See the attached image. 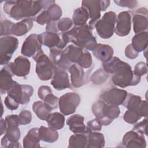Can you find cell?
Returning a JSON list of instances; mask_svg holds the SVG:
<instances>
[{
  "mask_svg": "<svg viewBox=\"0 0 148 148\" xmlns=\"http://www.w3.org/2000/svg\"><path fill=\"white\" fill-rule=\"evenodd\" d=\"M103 69L108 73L112 74L113 83L124 88L137 85L140 81V76L135 75L131 66L117 57H113L110 60L102 64Z\"/></svg>",
  "mask_w": 148,
  "mask_h": 148,
  "instance_id": "obj_1",
  "label": "cell"
},
{
  "mask_svg": "<svg viewBox=\"0 0 148 148\" xmlns=\"http://www.w3.org/2000/svg\"><path fill=\"white\" fill-rule=\"evenodd\" d=\"M3 9L8 15L16 20L34 18L43 10L42 1H6Z\"/></svg>",
  "mask_w": 148,
  "mask_h": 148,
  "instance_id": "obj_2",
  "label": "cell"
},
{
  "mask_svg": "<svg viewBox=\"0 0 148 148\" xmlns=\"http://www.w3.org/2000/svg\"><path fill=\"white\" fill-rule=\"evenodd\" d=\"M65 33L69 42L82 49L93 51L97 45V40L92 34V29L87 24L75 26Z\"/></svg>",
  "mask_w": 148,
  "mask_h": 148,
  "instance_id": "obj_3",
  "label": "cell"
},
{
  "mask_svg": "<svg viewBox=\"0 0 148 148\" xmlns=\"http://www.w3.org/2000/svg\"><path fill=\"white\" fill-rule=\"evenodd\" d=\"M6 124L5 135L1 139V146L3 147H21L18 140L20 138V125L18 116L10 114L5 119Z\"/></svg>",
  "mask_w": 148,
  "mask_h": 148,
  "instance_id": "obj_4",
  "label": "cell"
},
{
  "mask_svg": "<svg viewBox=\"0 0 148 148\" xmlns=\"http://www.w3.org/2000/svg\"><path fill=\"white\" fill-rule=\"evenodd\" d=\"M92 112L102 125H109L112 121L117 118L120 113L118 106L110 105L102 100H98L92 105Z\"/></svg>",
  "mask_w": 148,
  "mask_h": 148,
  "instance_id": "obj_5",
  "label": "cell"
},
{
  "mask_svg": "<svg viewBox=\"0 0 148 148\" xmlns=\"http://www.w3.org/2000/svg\"><path fill=\"white\" fill-rule=\"evenodd\" d=\"M117 20L116 14L112 11L105 13L94 25L96 31L100 38L109 39L114 32V27Z\"/></svg>",
  "mask_w": 148,
  "mask_h": 148,
  "instance_id": "obj_6",
  "label": "cell"
},
{
  "mask_svg": "<svg viewBox=\"0 0 148 148\" xmlns=\"http://www.w3.org/2000/svg\"><path fill=\"white\" fill-rule=\"evenodd\" d=\"M110 1L92 0L83 1L82 6L85 8L89 14L90 20L88 26L91 29L94 28V25L101 17V12L105 11L110 5Z\"/></svg>",
  "mask_w": 148,
  "mask_h": 148,
  "instance_id": "obj_7",
  "label": "cell"
},
{
  "mask_svg": "<svg viewBox=\"0 0 148 148\" xmlns=\"http://www.w3.org/2000/svg\"><path fill=\"white\" fill-rule=\"evenodd\" d=\"M39 40L42 44L49 48H58L63 50L69 42L66 33H53L45 32L38 35Z\"/></svg>",
  "mask_w": 148,
  "mask_h": 148,
  "instance_id": "obj_8",
  "label": "cell"
},
{
  "mask_svg": "<svg viewBox=\"0 0 148 148\" xmlns=\"http://www.w3.org/2000/svg\"><path fill=\"white\" fill-rule=\"evenodd\" d=\"M18 39L12 36H6L0 38V64L7 65L13 54L17 49Z\"/></svg>",
  "mask_w": 148,
  "mask_h": 148,
  "instance_id": "obj_9",
  "label": "cell"
},
{
  "mask_svg": "<svg viewBox=\"0 0 148 148\" xmlns=\"http://www.w3.org/2000/svg\"><path fill=\"white\" fill-rule=\"evenodd\" d=\"M35 61L36 62L35 72L39 79L43 81H46L52 78L56 66L51 59L43 53Z\"/></svg>",
  "mask_w": 148,
  "mask_h": 148,
  "instance_id": "obj_10",
  "label": "cell"
},
{
  "mask_svg": "<svg viewBox=\"0 0 148 148\" xmlns=\"http://www.w3.org/2000/svg\"><path fill=\"white\" fill-rule=\"evenodd\" d=\"M33 92L34 88L31 86L20 84L15 81L13 86L7 92V94L20 104L25 105L29 103Z\"/></svg>",
  "mask_w": 148,
  "mask_h": 148,
  "instance_id": "obj_11",
  "label": "cell"
},
{
  "mask_svg": "<svg viewBox=\"0 0 148 148\" xmlns=\"http://www.w3.org/2000/svg\"><path fill=\"white\" fill-rule=\"evenodd\" d=\"M21 53L28 57H32L34 60L44 53L42 49V44L39 40L38 35L31 34L25 39L22 45Z\"/></svg>",
  "mask_w": 148,
  "mask_h": 148,
  "instance_id": "obj_12",
  "label": "cell"
},
{
  "mask_svg": "<svg viewBox=\"0 0 148 148\" xmlns=\"http://www.w3.org/2000/svg\"><path fill=\"white\" fill-rule=\"evenodd\" d=\"M80 102V97L76 92H67L62 95L58 101V106L62 114L67 116L74 113Z\"/></svg>",
  "mask_w": 148,
  "mask_h": 148,
  "instance_id": "obj_13",
  "label": "cell"
},
{
  "mask_svg": "<svg viewBox=\"0 0 148 148\" xmlns=\"http://www.w3.org/2000/svg\"><path fill=\"white\" fill-rule=\"evenodd\" d=\"M127 94L124 90L112 87L103 91L100 95L99 98L108 105L119 106L123 103Z\"/></svg>",
  "mask_w": 148,
  "mask_h": 148,
  "instance_id": "obj_14",
  "label": "cell"
},
{
  "mask_svg": "<svg viewBox=\"0 0 148 148\" xmlns=\"http://www.w3.org/2000/svg\"><path fill=\"white\" fill-rule=\"evenodd\" d=\"M5 66L13 76L25 77L29 73L31 63L27 58L20 56L14 60L13 62L8 63Z\"/></svg>",
  "mask_w": 148,
  "mask_h": 148,
  "instance_id": "obj_15",
  "label": "cell"
},
{
  "mask_svg": "<svg viewBox=\"0 0 148 148\" xmlns=\"http://www.w3.org/2000/svg\"><path fill=\"white\" fill-rule=\"evenodd\" d=\"M131 12L123 11L119 13L116 25L114 27V32L120 36H125L128 35L131 29Z\"/></svg>",
  "mask_w": 148,
  "mask_h": 148,
  "instance_id": "obj_16",
  "label": "cell"
},
{
  "mask_svg": "<svg viewBox=\"0 0 148 148\" xmlns=\"http://www.w3.org/2000/svg\"><path fill=\"white\" fill-rule=\"evenodd\" d=\"M122 144L124 147L145 148L146 147V142L143 135L131 130L125 134L123 138Z\"/></svg>",
  "mask_w": 148,
  "mask_h": 148,
  "instance_id": "obj_17",
  "label": "cell"
},
{
  "mask_svg": "<svg viewBox=\"0 0 148 148\" xmlns=\"http://www.w3.org/2000/svg\"><path fill=\"white\" fill-rule=\"evenodd\" d=\"M50 84L57 90H62L71 88L68 73L66 71L57 66H56L54 69Z\"/></svg>",
  "mask_w": 148,
  "mask_h": 148,
  "instance_id": "obj_18",
  "label": "cell"
},
{
  "mask_svg": "<svg viewBox=\"0 0 148 148\" xmlns=\"http://www.w3.org/2000/svg\"><path fill=\"white\" fill-rule=\"evenodd\" d=\"M147 9L145 8L138 9L132 17L133 29L136 34L146 31L148 27Z\"/></svg>",
  "mask_w": 148,
  "mask_h": 148,
  "instance_id": "obj_19",
  "label": "cell"
},
{
  "mask_svg": "<svg viewBox=\"0 0 148 148\" xmlns=\"http://www.w3.org/2000/svg\"><path fill=\"white\" fill-rule=\"evenodd\" d=\"M49 56L54 65L62 69L68 70L71 65H72L67 60L62 49L58 48L50 49Z\"/></svg>",
  "mask_w": 148,
  "mask_h": 148,
  "instance_id": "obj_20",
  "label": "cell"
},
{
  "mask_svg": "<svg viewBox=\"0 0 148 148\" xmlns=\"http://www.w3.org/2000/svg\"><path fill=\"white\" fill-rule=\"evenodd\" d=\"M71 74V81L75 88L82 87L84 83V71L83 68L77 64L71 65L68 69Z\"/></svg>",
  "mask_w": 148,
  "mask_h": 148,
  "instance_id": "obj_21",
  "label": "cell"
},
{
  "mask_svg": "<svg viewBox=\"0 0 148 148\" xmlns=\"http://www.w3.org/2000/svg\"><path fill=\"white\" fill-rule=\"evenodd\" d=\"M93 55L99 61L106 62L113 57V49L109 45L98 43L92 51Z\"/></svg>",
  "mask_w": 148,
  "mask_h": 148,
  "instance_id": "obj_22",
  "label": "cell"
},
{
  "mask_svg": "<svg viewBox=\"0 0 148 148\" xmlns=\"http://www.w3.org/2000/svg\"><path fill=\"white\" fill-rule=\"evenodd\" d=\"M84 120L83 116L79 114H75L68 117L66 123L69 130L73 133H83L86 130V126L84 123Z\"/></svg>",
  "mask_w": 148,
  "mask_h": 148,
  "instance_id": "obj_23",
  "label": "cell"
},
{
  "mask_svg": "<svg viewBox=\"0 0 148 148\" xmlns=\"http://www.w3.org/2000/svg\"><path fill=\"white\" fill-rule=\"evenodd\" d=\"M13 75L5 66L0 72V91L1 94L7 92L14 83V80L12 79Z\"/></svg>",
  "mask_w": 148,
  "mask_h": 148,
  "instance_id": "obj_24",
  "label": "cell"
},
{
  "mask_svg": "<svg viewBox=\"0 0 148 148\" xmlns=\"http://www.w3.org/2000/svg\"><path fill=\"white\" fill-rule=\"evenodd\" d=\"M33 21L34 18L29 17L13 24L12 27V34L17 36L24 35L32 28Z\"/></svg>",
  "mask_w": 148,
  "mask_h": 148,
  "instance_id": "obj_25",
  "label": "cell"
},
{
  "mask_svg": "<svg viewBox=\"0 0 148 148\" xmlns=\"http://www.w3.org/2000/svg\"><path fill=\"white\" fill-rule=\"evenodd\" d=\"M40 140L39 128H32L27 132L23 140V147L24 148L40 147L39 144Z\"/></svg>",
  "mask_w": 148,
  "mask_h": 148,
  "instance_id": "obj_26",
  "label": "cell"
},
{
  "mask_svg": "<svg viewBox=\"0 0 148 148\" xmlns=\"http://www.w3.org/2000/svg\"><path fill=\"white\" fill-rule=\"evenodd\" d=\"M105 138L102 133L93 132L89 129L87 132L86 148H101L105 146Z\"/></svg>",
  "mask_w": 148,
  "mask_h": 148,
  "instance_id": "obj_27",
  "label": "cell"
},
{
  "mask_svg": "<svg viewBox=\"0 0 148 148\" xmlns=\"http://www.w3.org/2000/svg\"><path fill=\"white\" fill-rule=\"evenodd\" d=\"M148 33L147 31H143L136 34L132 39L131 45L134 49L139 53L146 50L148 45Z\"/></svg>",
  "mask_w": 148,
  "mask_h": 148,
  "instance_id": "obj_28",
  "label": "cell"
},
{
  "mask_svg": "<svg viewBox=\"0 0 148 148\" xmlns=\"http://www.w3.org/2000/svg\"><path fill=\"white\" fill-rule=\"evenodd\" d=\"M83 50L84 49L76 46L74 45H69L63 50V53L67 60L71 64H77L83 54Z\"/></svg>",
  "mask_w": 148,
  "mask_h": 148,
  "instance_id": "obj_29",
  "label": "cell"
},
{
  "mask_svg": "<svg viewBox=\"0 0 148 148\" xmlns=\"http://www.w3.org/2000/svg\"><path fill=\"white\" fill-rule=\"evenodd\" d=\"M89 129L86 126V130L83 133H77L71 136L69 139L68 147L84 148L87 143V132Z\"/></svg>",
  "mask_w": 148,
  "mask_h": 148,
  "instance_id": "obj_30",
  "label": "cell"
},
{
  "mask_svg": "<svg viewBox=\"0 0 148 148\" xmlns=\"http://www.w3.org/2000/svg\"><path fill=\"white\" fill-rule=\"evenodd\" d=\"M39 136L41 140L48 143L55 142L59 137L57 130L49 127H46L42 125L39 128Z\"/></svg>",
  "mask_w": 148,
  "mask_h": 148,
  "instance_id": "obj_31",
  "label": "cell"
},
{
  "mask_svg": "<svg viewBox=\"0 0 148 148\" xmlns=\"http://www.w3.org/2000/svg\"><path fill=\"white\" fill-rule=\"evenodd\" d=\"M32 110L37 117L42 120H47L51 113V110L49 109L44 102L38 101L32 105Z\"/></svg>",
  "mask_w": 148,
  "mask_h": 148,
  "instance_id": "obj_32",
  "label": "cell"
},
{
  "mask_svg": "<svg viewBox=\"0 0 148 148\" xmlns=\"http://www.w3.org/2000/svg\"><path fill=\"white\" fill-rule=\"evenodd\" d=\"M89 18L87 10L84 7H80L75 9L72 16V21L75 26H80L86 24Z\"/></svg>",
  "mask_w": 148,
  "mask_h": 148,
  "instance_id": "obj_33",
  "label": "cell"
},
{
  "mask_svg": "<svg viewBox=\"0 0 148 148\" xmlns=\"http://www.w3.org/2000/svg\"><path fill=\"white\" fill-rule=\"evenodd\" d=\"M142 101L140 96L134 95L131 93H128L126 98L122 105L128 110L136 112L139 114V109Z\"/></svg>",
  "mask_w": 148,
  "mask_h": 148,
  "instance_id": "obj_34",
  "label": "cell"
},
{
  "mask_svg": "<svg viewBox=\"0 0 148 148\" xmlns=\"http://www.w3.org/2000/svg\"><path fill=\"white\" fill-rule=\"evenodd\" d=\"M46 121L48 126L56 130H61L65 125V117L64 114L57 112L51 113Z\"/></svg>",
  "mask_w": 148,
  "mask_h": 148,
  "instance_id": "obj_35",
  "label": "cell"
},
{
  "mask_svg": "<svg viewBox=\"0 0 148 148\" xmlns=\"http://www.w3.org/2000/svg\"><path fill=\"white\" fill-rule=\"evenodd\" d=\"M50 21H58L62 16L61 8L54 3L46 9Z\"/></svg>",
  "mask_w": 148,
  "mask_h": 148,
  "instance_id": "obj_36",
  "label": "cell"
},
{
  "mask_svg": "<svg viewBox=\"0 0 148 148\" xmlns=\"http://www.w3.org/2000/svg\"><path fill=\"white\" fill-rule=\"evenodd\" d=\"M109 77V73L103 69H99L96 71L91 76V80L95 84H102L104 83Z\"/></svg>",
  "mask_w": 148,
  "mask_h": 148,
  "instance_id": "obj_37",
  "label": "cell"
},
{
  "mask_svg": "<svg viewBox=\"0 0 148 148\" xmlns=\"http://www.w3.org/2000/svg\"><path fill=\"white\" fill-rule=\"evenodd\" d=\"M92 64V60L90 53L88 50L84 49L83 54L77 64L82 68H89L91 66Z\"/></svg>",
  "mask_w": 148,
  "mask_h": 148,
  "instance_id": "obj_38",
  "label": "cell"
},
{
  "mask_svg": "<svg viewBox=\"0 0 148 148\" xmlns=\"http://www.w3.org/2000/svg\"><path fill=\"white\" fill-rule=\"evenodd\" d=\"M73 24L72 20L68 17H64L57 21V27L59 31L61 32H66L69 31Z\"/></svg>",
  "mask_w": 148,
  "mask_h": 148,
  "instance_id": "obj_39",
  "label": "cell"
},
{
  "mask_svg": "<svg viewBox=\"0 0 148 148\" xmlns=\"http://www.w3.org/2000/svg\"><path fill=\"white\" fill-rule=\"evenodd\" d=\"M59 99L52 93L48 94L43 99V102L47 107L50 110H53L57 108L58 105Z\"/></svg>",
  "mask_w": 148,
  "mask_h": 148,
  "instance_id": "obj_40",
  "label": "cell"
},
{
  "mask_svg": "<svg viewBox=\"0 0 148 148\" xmlns=\"http://www.w3.org/2000/svg\"><path fill=\"white\" fill-rule=\"evenodd\" d=\"M142 117L139 114V113L135 111H131L127 110L124 114L123 119L124 120L129 123L134 124L136 123Z\"/></svg>",
  "mask_w": 148,
  "mask_h": 148,
  "instance_id": "obj_41",
  "label": "cell"
},
{
  "mask_svg": "<svg viewBox=\"0 0 148 148\" xmlns=\"http://www.w3.org/2000/svg\"><path fill=\"white\" fill-rule=\"evenodd\" d=\"M13 25V23L9 20H2L1 21V36L12 34V27Z\"/></svg>",
  "mask_w": 148,
  "mask_h": 148,
  "instance_id": "obj_42",
  "label": "cell"
},
{
  "mask_svg": "<svg viewBox=\"0 0 148 148\" xmlns=\"http://www.w3.org/2000/svg\"><path fill=\"white\" fill-rule=\"evenodd\" d=\"M20 125H27L31 123L32 120V114L29 110H22L18 115Z\"/></svg>",
  "mask_w": 148,
  "mask_h": 148,
  "instance_id": "obj_43",
  "label": "cell"
},
{
  "mask_svg": "<svg viewBox=\"0 0 148 148\" xmlns=\"http://www.w3.org/2000/svg\"><path fill=\"white\" fill-rule=\"evenodd\" d=\"M132 130L135 131L142 135H147V119L146 118L142 121L136 124L133 128Z\"/></svg>",
  "mask_w": 148,
  "mask_h": 148,
  "instance_id": "obj_44",
  "label": "cell"
},
{
  "mask_svg": "<svg viewBox=\"0 0 148 148\" xmlns=\"http://www.w3.org/2000/svg\"><path fill=\"white\" fill-rule=\"evenodd\" d=\"M134 73L140 77L145 75L147 72V68L146 66V64L144 62H138L134 68V70L133 71Z\"/></svg>",
  "mask_w": 148,
  "mask_h": 148,
  "instance_id": "obj_45",
  "label": "cell"
},
{
  "mask_svg": "<svg viewBox=\"0 0 148 148\" xmlns=\"http://www.w3.org/2000/svg\"><path fill=\"white\" fill-rule=\"evenodd\" d=\"M34 20L37 22V23L42 25L48 24L50 22L46 9L40 12L36 17L34 18Z\"/></svg>",
  "mask_w": 148,
  "mask_h": 148,
  "instance_id": "obj_46",
  "label": "cell"
},
{
  "mask_svg": "<svg viewBox=\"0 0 148 148\" xmlns=\"http://www.w3.org/2000/svg\"><path fill=\"white\" fill-rule=\"evenodd\" d=\"M4 103L6 108L11 110H16L19 106V103L17 102L14 98L9 95H7L4 100Z\"/></svg>",
  "mask_w": 148,
  "mask_h": 148,
  "instance_id": "obj_47",
  "label": "cell"
},
{
  "mask_svg": "<svg viewBox=\"0 0 148 148\" xmlns=\"http://www.w3.org/2000/svg\"><path fill=\"white\" fill-rule=\"evenodd\" d=\"M87 127L91 131L98 132L101 130L102 124L100 121L97 119L91 120L87 123Z\"/></svg>",
  "mask_w": 148,
  "mask_h": 148,
  "instance_id": "obj_48",
  "label": "cell"
},
{
  "mask_svg": "<svg viewBox=\"0 0 148 148\" xmlns=\"http://www.w3.org/2000/svg\"><path fill=\"white\" fill-rule=\"evenodd\" d=\"M114 2L116 3L118 6H120L121 7H125L130 9H133L135 8L138 3L136 1H132V0L114 1Z\"/></svg>",
  "mask_w": 148,
  "mask_h": 148,
  "instance_id": "obj_49",
  "label": "cell"
},
{
  "mask_svg": "<svg viewBox=\"0 0 148 148\" xmlns=\"http://www.w3.org/2000/svg\"><path fill=\"white\" fill-rule=\"evenodd\" d=\"M52 93L50 87L48 86H41L38 91V95L39 98L43 101L45 98L49 94Z\"/></svg>",
  "mask_w": 148,
  "mask_h": 148,
  "instance_id": "obj_50",
  "label": "cell"
},
{
  "mask_svg": "<svg viewBox=\"0 0 148 148\" xmlns=\"http://www.w3.org/2000/svg\"><path fill=\"white\" fill-rule=\"evenodd\" d=\"M124 53H125V56L127 58H128L130 59H132V60L136 58L139 54V53H138L134 49L131 44L128 45L126 47V48L125 49Z\"/></svg>",
  "mask_w": 148,
  "mask_h": 148,
  "instance_id": "obj_51",
  "label": "cell"
},
{
  "mask_svg": "<svg viewBox=\"0 0 148 148\" xmlns=\"http://www.w3.org/2000/svg\"><path fill=\"white\" fill-rule=\"evenodd\" d=\"M46 32H53V33H58L59 30L57 27V21H50L48 24H47L46 27Z\"/></svg>",
  "mask_w": 148,
  "mask_h": 148,
  "instance_id": "obj_52",
  "label": "cell"
},
{
  "mask_svg": "<svg viewBox=\"0 0 148 148\" xmlns=\"http://www.w3.org/2000/svg\"><path fill=\"white\" fill-rule=\"evenodd\" d=\"M139 113L141 117H147V103L145 100H143L141 102L140 105L139 109Z\"/></svg>",
  "mask_w": 148,
  "mask_h": 148,
  "instance_id": "obj_53",
  "label": "cell"
},
{
  "mask_svg": "<svg viewBox=\"0 0 148 148\" xmlns=\"http://www.w3.org/2000/svg\"><path fill=\"white\" fill-rule=\"evenodd\" d=\"M6 130V124L5 120L1 118V134L0 135H2L3 134H5Z\"/></svg>",
  "mask_w": 148,
  "mask_h": 148,
  "instance_id": "obj_54",
  "label": "cell"
}]
</instances>
